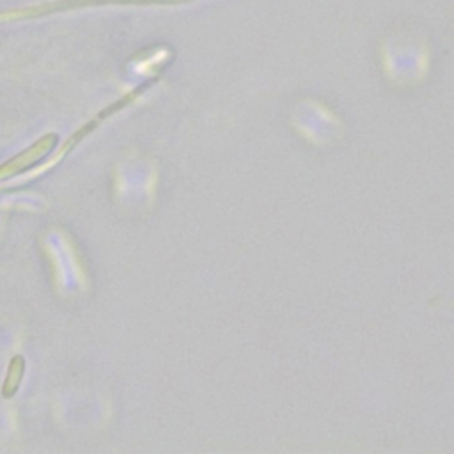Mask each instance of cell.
I'll list each match as a JSON object with an SVG mask.
<instances>
[{"label":"cell","mask_w":454,"mask_h":454,"mask_svg":"<svg viewBox=\"0 0 454 454\" xmlns=\"http://www.w3.org/2000/svg\"><path fill=\"white\" fill-rule=\"evenodd\" d=\"M55 146H57V135L55 133L43 135L41 139H39L38 142H34L29 149H25L23 153L14 156L13 160H9L6 162L4 165H0V180H6V177L14 176V174L23 173V171L30 169L32 165L41 162Z\"/></svg>","instance_id":"cell-1"},{"label":"cell","mask_w":454,"mask_h":454,"mask_svg":"<svg viewBox=\"0 0 454 454\" xmlns=\"http://www.w3.org/2000/svg\"><path fill=\"white\" fill-rule=\"evenodd\" d=\"M25 376V358L21 355H14L9 362L8 374H6L4 385H2V396L4 398H13L21 385V380Z\"/></svg>","instance_id":"cell-2"}]
</instances>
